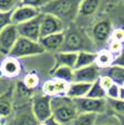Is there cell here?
Wrapping results in <instances>:
<instances>
[{
	"label": "cell",
	"mask_w": 124,
	"mask_h": 125,
	"mask_svg": "<svg viewBox=\"0 0 124 125\" xmlns=\"http://www.w3.org/2000/svg\"><path fill=\"white\" fill-rule=\"evenodd\" d=\"M19 35L16 25L10 24L0 32V53L8 57L11 50L19 39Z\"/></svg>",
	"instance_id": "52a82bcc"
},
{
	"label": "cell",
	"mask_w": 124,
	"mask_h": 125,
	"mask_svg": "<svg viewBox=\"0 0 124 125\" xmlns=\"http://www.w3.org/2000/svg\"><path fill=\"white\" fill-rule=\"evenodd\" d=\"M21 6L20 0H0V12H12Z\"/></svg>",
	"instance_id": "f546056e"
},
{
	"label": "cell",
	"mask_w": 124,
	"mask_h": 125,
	"mask_svg": "<svg viewBox=\"0 0 124 125\" xmlns=\"http://www.w3.org/2000/svg\"><path fill=\"white\" fill-rule=\"evenodd\" d=\"M111 39L120 42L123 44L124 42V30L123 28H116V30H114L111 34Z\"/></svg>",
	"instance_id": "e575fe53"
},
{
	"label": "cell",
	"mask_w": 124,
	"mask_h": 125,
	"mask_svg": "<svg viewBox=\"0 0 124 125\" xmlns=\"http://www.w3.org/2000/svg\"><path fill=\"white\" fill-rule=\"evenodd\" d=\"M92 84L86 83H77V82H72L69 85L68 91H66V97L71 98V99H80V98H84L87 96L88 91L90 89Z\"/></svg>",
	"instance_id": "ac0fdd59"
},
{
	"label": "cell",
	"mask_w": 124,
	"mask_h": 125,
	"mask_svg": "<svg viewBox=\"0 0 124 125\" xmlns=\"http://www.w3.org/2000/svg\"><path fill=\"white\" fill-rule=\"evenodd\" d=\"M123 86H124V85H123Z\"/></svg>",
	"instance_id": "b9f144b4"
},
{
	"label": "cell",
	"mask_w": 124,
	"mask_h": 125,
	"mask_svg": "<svg viewBox=\"0 0 124 125\" xmlns=\"http://www.w3.org/2000/svg\"><path fill=\"white\" fill-rule=\"evenodd\" d=\"M100 0H83L80 4L78 14L83 16L93 15L99 8Z\"/></svg>",
	"instance_id": "44dd1931"
},
{
	"label": "cell",
	"mask_w": 124,
	"mask_h": 125,
	"mask_svg": "<svg viewBox=\"0 0 124 125\" xmlns=\"http://www.w3.org/2000/svg\"><path fill=\"white\" fill-rule=\"evenodd\" d=\"M64 23L57 16L51 14L42 13L41 25H40V38L45 36L57 34V33H63Z\"/></svg>",
	"instance_id": "9c48e42d"
},
{
	"label": "cell",
	"mask_w": 124,
	"mask_h": 125,
	"mask_svg": "<svg viewBox=\"0 0 124 125\" xmlns=\"http://www.w3.org/2000/svg\"><path fill=\"white\" fill-rule=\"evenodd\" d=\"M42 52H45V50L39 44V42H34L24 37H19L9 56L15 59H22L26 57L41 54Z\"/></svg>",
	"instance_id": "277c9868"
},
{
	"label": "cell",
	"mask_w": 124,
	"mask_h": 125,
	"mask_svg": "<svg viewBox=\"0 0 124 125\" xmlns=\"http://www.w3.org/2000/svg\"><path fill=\"white\" fill-rule=\"evenodd\" d=\"M13 112V104L8 99H0V117L7 119L12 114Z\"/></svg>",
	"instance_id": "f1b7e54d"
},
{
	"label": "cell",
	"mask_w": 124,
	"mask_h": 125,
	"mask_svg": "<svg viewBox=\"0 0 124 125\" xmlns=\"http://www.w3.org/2000/svg\"><path fill=\"white\" fill-rule=\"evenodd\" d=\"M120 88L121 86L113 83L109 89H107V99H119L120 97Z\"/></svg>",
	"instance_id": "d6a6232c"
},
{
	"label": "cell",
	"mask_w": 124,
	"mask_h": 125,
	"mask_svg": "<svg viewBox=\"0 0 124 125\" xmlns=\"http://www.w3.org/2000/svg\"><path fill=\"white\" fill-rule=\"evenodd\" d=\"M106 76H109L115 84L120 86L124 85V68L116 65H111L107 68Z\"/></svg>",
	"instance_id": "603a6c76"
},
{
	"label": "cell",
	"mask_w": 124,
	"mask_h": 125,
	"mask_svg": "<svg viewBox=\"0 0 124 125\" xmlns=\"http://www.w3.org/2000/svg\"><path fill=\"white\" fill-rule=\"evenodd\" d=\"M45 124H46V125H62V124L59 123V122L57 121V120H54L52 116L50 117V119L47 120V121L45 122Z\"/></svg>",
	"instance_id": "74e56055"
},
{
	"label": "cell",
	"mask_w": 124,
	"mask_h": 125,
	"mask_svg": "<svg viewBox=\"0 0 124 125\" xmlns=\"http://www.w3.org/2000/svg\"><path fill=\"white\" fill-rule=\"evenodd\" d=\"M41 19H42V13H40L39 15L34 18L33 20L23 24H20V25H16L20 37L27 38V39L34 40V42H39Z\"/></svg>",
	"instance_id": "ba28073f"
},
{
	"label": "cell",
	"mask_w": 124,
	"mask_h": 125,
	"mask_svg": "<svg viewBox=\"0 0 124 125\" xmlns=\"http://www.w3.org/2000/svg\"><path fill=\"white\" fill-rule=\"evenodd\" d=\"M11 16H12V12H0V32L8 25L12 24Z\"/></svg>",
	"instance_id": "1f68e13d"
},
{
	"label": "cell",
	"mask_w": 124,
	"mask_h": 125,
	"mask_svg": "<svg viewBox=\"0 0 124 125\" xmlns=\"http://www.w3.org/2000/svg\"><path fill=\"white\" fill-rule=\"evenodd\" d=\"M0 125H8V120L0 117Z\"/></svg>",
	"instance_id": "ab89813d"
},
{
	"label": "cell",
	"mask_w": 124,
	"mask_h": 125,
	"mask_svg": "<svg viewBox=\"0 0 124 125\" xmlns=\"http://www.w3.org/2000/svg\"><path fill=\"white\" fill-rule=\"evenodd\" d=\"M0 70L1 73L7 77H16L21 73V63L19 59L8 56L2 61Z\"/></svg>",
	"instance_id": "9a60e30c"
},
{
	"label": "cell",
	"mask_w": 124,
	"mask_h": 125,
	"mask_svg": "<svg viewBox=\"0 0 124 125\" xmlns=\"http://www.w3.org/2000/svg\"><path fill=\"white\" fill-rule=\"evenodd\" d=\"M119 99L124 101V86H121L120 88V97H119Z\"/></svg>",
	"instance_id": "f35d334b"
},
{
	"label": "cell",
	"mask_w": 124,
	"mask_h": 125,
	"mask_svg": "<svg viewBox=\"0 0 124 125\" xmlns=\"http://www.w3.org/2000/svg\"><path fill=\"white\" fill-rule=\"evenodd\" d=\"M123 49H124V46H123L122 42L111 39L110 44H109V49H108V50L111 52L112 54H113L114 57L119 56V54H120L121 52L123 51Z\"/></svg>",
	"instance_id": "4dcf8cb0"
},
{
	"label": "cell",
	"mask_w": 124,
	"mask_h": 125,
	"mask_svg": "<svg viewBox=\"0 0 124 125\" xmlns=\"http://www.w3.org/2000/svg\"><path fill=\"white\" fill-rule=\"evenodd\" d=\"M97 116L95 113H78L70 125H96Z\"/></svg>",
	"instance_id": "d4e9b609"
},
{
	"label": "cell",
	"mask_w": 124,
	"mask_h": 125,
	"mask_svg": "<svg viewBox=\"0 0 124 125\" xmlns=\"http://www.w3.org/2000/svg\"><path fill=\"white\" fill-rule=\"evenodd\" d=\"M38 125H46V124H45V122H42V123H38Z\"/></svg>",
	"instance_id": "60d3db41"
},
{
	"label": "cell",
	"mask_w": 124,
	"mask_h": 125,
	"mask_svg": "<svg viewBox=\"0 0 124 125\" xmlns=\"http://www.w3.org/2000/svg\"><path fill=\"white\" fill-rule=\"evenodd\" d=\"M39 122L36 120L32 111V105L30 108L24 107L21 112H18L11 123L8 122V125H38Z\"/></svg>",
	"instance_id": "2e32d148"
},
{
	"label": "cell",
	"mask_w": 124,
	"mask_h": 125,
	"mask_svg": "<svg viewBox=\"0 0 124 125\" xmlns=\"http://www.w3.org/2000/svg\"><path fill=\"white\" fill-rule=\"evenodd\" d=\"M107 105L110 108L111 112L119 116L121 120L124 117V101L121 99H107Z\"/></svg>",
	"instance_id": "4316f807"
},
{
	"label": "cell",
	"mask_w": 124,
	"mask_h": 125,
	"mask_svg": "<svg viewBox=\"0 0 124 125\" xmlns=\"http://www.w3.org/2000/svg\"><path fill=\"white\" fill-rule=\"evenodd\" d=\"M97 52L94 51H80L77 52V59L74 66V70L86 68L96 63Z\"/></svg>",
	"instance_id": "d6986e66"
},
{
	"label": "cell",
	"mask_w": 124,
	"mask_h": 125,
	"mask_svg": "<svg viewBox=\"0 0 124 125\" xmlns=\"http://www.w3.org/2000/svg\"><path fill=\"white\" fill-rule=\"evenodd\" d=\"M23 85L30 90L35 89V88L39 85V77H38V75L35 73L26 74L24 76V78H23Z\"/></svg>",
	"instance_id": "83f0119b"
},
{
	"label": "cell",
	"mask_w": 124,
	"mask_h": 125,
	"mask_svg": "<svg viewBox=\"0 0 124 125\" xmlns=\"http://www.w3.org/2000/svg\"><path fill=\"white\" fill-rule=\"evenodd\" d=\"M52 117L62 125H70L78 114L75 102L66 96H57L51 98Z\"/></svg>",
	"instance_id": "7a4b0ae2"
},
{
	"label": "cell",
	"mask_w": 124,
	"mask_h": 125,
	"mask_svg": "<svg viewBox=\"0 0 124 125\" xmlns=\"http://www.w3.org/2000/svg\"><path fill=\"white\" fill-rule=\"evenodd\" d=\"M94 42H89L78 31H69L64 34V42L60 51L80 52V51H94ZM95 52V51H94Z\"/></svg>",
	"instance_id": "3957f363"
},
{
	"label": "cell",
	"mask_w": 124,
	"mask_h": 125,
	"mask_svg": "<svg viewBox=\"0 0 124 125\" xmlns=\"http://www.w3.org/2000/svg\"><path fill=\"white\" fill-rule=\"evenodd\" d=\"M114 57L109 50H100L99 52H97L96 57V64L98 65V68L107 69L109 66H111L113 64Z\"/></svg>",
	"instance_id": "7402d4cb"
},
{
	"label": "cell",
	"mask_w": 124,
	"mask_h": 125,
	"mask_svg": "<svg viewBox=\"0 0 124 125\" xmlns=\"http://www.w3.org/2000/svg\"><path fill=\"white\" fill-rule=\"evenodd\" d=\"M100 77L99 75V68L96 63L93 65L86 66V68L74 70V76L73 82L77 83H86V84H94L98 81Z\"/></svg>",
	"instance_id": "8fae6325"
},
{
	"label": "cell",
	"mask_w": 124,
	"mask_h": 125,
	"mask_svg": "<svg viewBox=\"0 0 124 125\" xmlns=\"http://www.w3.org/2000/svg\"><path fill=\"white\" fill-rule=\"evenodd\" d=\"M32 111L34 116L39 123L46 122L48 119L52 116L51 111V97L38 94L35 95L32 99Z\"/></svg>",
	"instance_id": "5b68a950"
},
{
	"label": "cell",
	"mask_w": 124,
	"mask_h": 125,
	"mask_svg": "<svg viewBox=\"0 0 124 125\" xmlns=\"http://www.w3.org/2000/svg\"><path fill=\"white\" fill-rule=\"evenodd\" d=\"M56 63L53 69L60 68V66H68L74 70L76 59H77V52H69V51H58L56 52Z\"/></svg>",
	"instance_id": "e0dca14e"
},
{
	"label": "cell",
	"mask_w": 124,
	"mask_h": 125,
	"mask_svg": "<svg viewBox=\"0 0 124 125\" xmlns=\"http://www.w3.org/2000/svg\"><path fill=\"white\" fill-rule=\"evenodd\" d=\"M86 97L93 98V99H107V93L101 86L99 80L96 81L94 84H92Z\"/></svg>",
	"instance_id": "484cf974"
},
{
	"label": "cell",
	"mask_w": 124,
	"mask_h": 125,
	"mask_svg": "<svg viewBox=\"0 0 124 125\" xmlns=\"http://www.w3.org/2000/svg\"><path fill=\"white\" fill-rule=\"evenodd\" d=\"M64 42V33H57L41 37L39 44L44 48L45 51H60Z\"/></svg>",
	"instance_id": "5bb4252c"
},
{
	"label": "cell",
	"mask_w": 124,
	"mask_h": 125,
	"mask_svg": "<svg viewBox=\"0 0 124 125\" xmlns=\"http://www.w3.org/2000/svg\"><path fill=\"white\" fill-rule=\"evenodd\" d=\"M70 84L60 80H52L46 81L41 86V93L48 97H57V96H65Z\"/></svg>",
	"instance_id": "7c38bea8"
},
{
	"label": "cell",
	"mask_w": 124,
	"mask_h": 125,
	"mask_svg": "<svg viewBox=\"0 0 124 125\" xmlns=\"http://www.w3.org/2000/svg\"><path fill=\"white\" fill-rule=\"evenodd\" d=\"M112 27L109 21H99L93 26V42L96 44H104L111 37Z\"/></svg>",
	"instance_id": "4fadbf2b"
},
{
	"label": "cell",
	"mask_w": 124,
	"mask_h": 125,
	"mask_svg": "<svg viewBox=\"0 0 124 125\" xmlns=\"http://www.w3.org/2000/svg\"><path fill=\"white\" fill-rule=\"evenodd\" d=\"M99 82H100V84H101V86L103 87V89L107 91V89H109V88L112 86V84L114 83L113 81L111 80L109 76H106V75H103V76H100L99 77Z\"/></svg>",
	"instance_id": "d590c367"
},
{
	"label": "cell",
	"mask_w": 124,
	"mask_h": 125,
	"mask_svg": "<svg viewBox=\"0 0 124 125\" xmlns=\"http://www.w3.org/2000/svg\"><path fill=\"white\" fill-rule=\"evenodd\" d=\"M52 77L56 80H60L63 82L71 84L73 82V76H74V70L68 68V66H60V68L53 69L51 71Z\"/></svg>",
	"instance_id": "ffe728a7"
},
{
	"label": "cell",
	"mask_w": 124,
	"mask_h": 125,
	"mask_svg": "<svg viewBox=\"0 0 124 125\" xmlns=\"http://www.w3.org/2000/svg\"><path fill=\"white\" fill-rule=\"evenodd\" d=\"M41 13L39 8H34V7H27V6H19L16 9L12 11V24L14 25H20L25 22L33 20L34 18L38 16Z\"/></svg>",
	"instance_id": "30bf717a"
},
{
	"label": "cell",
	"mask_w": 124,
	"mask_h": 125,
	"mask_svg": "<svg viewBox=\"0 0 124 125\" xmlns=\"http://www.w3.org/2000/svg\"><path fill=\"white\" fill-rule=\"evenodd\" d=\"M22 6L34 7V8H41L45 3V0H20Z\"/></svg>",
	"instance_id": "836d02e7"
},
{
	"label": "cell",
	"mask_w": 124,
	"mask_h": 125,
	"mask_svg": "<svg viewBox=\"0 0 124 125\" xmlns=\"http://www.w3.org/2000/svg\"><path fill=\"white\" fill-rule=\"evenodd\" d=\"M83 0H49L45 2L40 8L41 13L51 14L64 21L74 20L76 14H78L80 4Z\"/></svg>",
	"instance_id": "6da1fadb"
},
{
	"label": "cell",
	"mask_w": 124,
	"mask_h": 125,
	"mask_svg": "<svg viewBox=\"0 0 124 125\" xmlns=\"http://www.w3.org/2000/svg\"><path fill=\"white\" fill-rule=\"evenodd\" d=\"M96 125H123L122 120L115 114L107 113V111L102 114H98Z\"/></svg>",
	"instance_id": "cb8c5ba5"
},
{
	"label": "cell",
	"mask_w": 124,
	"mask_h": 125,
	"mask_svg": "<svg viewBox=\"0 0 124 125\" xmlns=\"http://www.w3.org/2000/svg\"><path fill=\"white\" fill-rule=\"evenodd\" d=\"M78 113H95L102 114L107 111V99H93V98H80L73 99Z\"/></svg>",
	"instance_id": "8992f818"
},
{
	"label": "cell",
	"mask_w": 124,
	"mask_h": 125,
	"mask_svg": "<svg viewBox=\"0 0 124 125\" xmlns=\"http://www.w3.org/2000/svg\"><path fill=\"white\" fill-rule=\"evenodd\" d=\"M112 65H116V66L124 68V49L119 56H116L115 58H114V61H113V64H112Z\"/></svg>",
	"instance_id": "8d00e7d4"
}]
</instances>
